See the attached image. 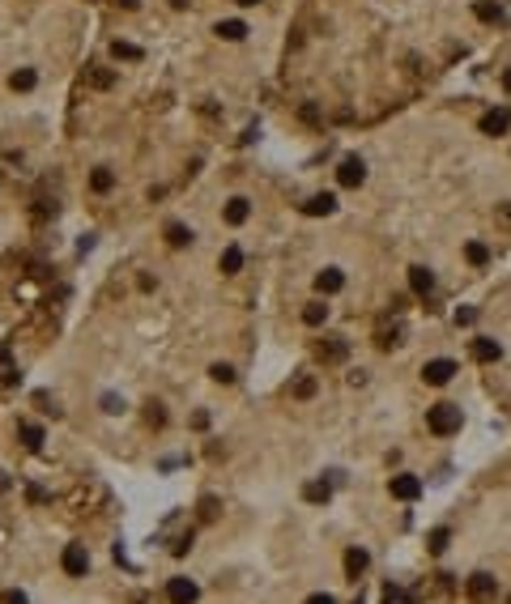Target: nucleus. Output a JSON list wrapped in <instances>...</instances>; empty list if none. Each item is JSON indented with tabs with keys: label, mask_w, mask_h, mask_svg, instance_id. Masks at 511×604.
Listing matches in <instances>:
<instances>
[{
	"label": "nucleus",
	"mask_w": 511,
	"mask_h": 604,
	"mask_svg": "<svg viewBox=\"0 0 511 604\" xmlns=\"http://www.w3.org/2000/svg\"><path fill=\"white\" fill-rule=\"evenodd\" d=\"M460 405H452V400H439V405H430V413H426V425H430V434H439V439H448V434H456L460 430Z\"/></svg>",
	"instance_id": "f257e3e1"
},
{
	"label": "nucleus",
	"mask_w": 511,
	"mask_h": 604,
	"mask_svg": "<svg viewBox=\"0 0 511 604\" xmlns=\"http://www.w3.org/2000/svg\"><path fill=\"white\" fill-rule=\"evenodd\" d=\"M201 600V587L192 583V578H183V574H175L166 583V604H197Z\"/></svg>",
	"instance_id": "f03ea898"
},
{
	"label": "nucleus",
	"mask_w": 511,
	"mask_h": 604,
	"mask_svg": "<svg viewBox=\"0 0 511 604\" xmlns=\"http://www.w3.org/2000/svg\"><path fill=\"white\" fill-rule=\"evenodd\" d=\"M60 566H64V574H72V578H86V570H90V553H86V545H64V558H60Z\"/></svg>",
	"instance_id": "7ed1b4c3"
},
{
	"label": "nucleus",
	"mask_w": 511,
	"mask_h": 604,
	"mask_svg": "<svg viewBox=\"0 0 511 604\" xmlns=\"http://www.w3.org/2000/svg\"><path fill=\"white\" fill-rule=\"evenodd\" d=\"M465 592H469V600L485 604V600H494V592H499V578H494V574H485V570H477V574H469Z\"/></svg>",
	"instance_id": "20e7f679"
},
{
	"label": "nucleus",
	"mask_w": 511,
	"mask_h": 604,
	"mask_svg": "<svg viewBox=\"0 0 511 604\" xmlns=\"http://www.w3.org/2000/svg\"><path fill=\"white\" fill-rule=\"evenodd\" d=\"M456 370H460V366H456L452 358H434V362H426V366H422V379H426V383H434V387H443V383H452V379H456Z\"/></svg>",
	"instance_id": "39448f33"
},
{
	"label": "nucleus",
	"mask_w": 511,
	"mask_h": 604,
	"mask_svg": "<svg viewBox=\"0 0 511 604\" xmlns=\"http://www.w3.org/2000/svg\"><path fill=\"white\" fill-rule=\"evenodd\" d=\"M388 490H392V498H397V502H418V498H422V481H418L413 472H397Z\"/></svg>",
	"instance_id": "423d86ee"
},
{
	"label": "nucleus",
	"mask_w": 511,
	"mask_h": 604,
	"mask_svg": "<svg viewBox=\"0 0 511 604\" xmlns=\"http://www.w3.org/2000/svg\"><path fill=\"white\" fill-rule=\"evenodd\" d=\"M362 179H367V162L362 158H345L337 166V183L341 188H362Z\"/></svg>",
	"instance_id": "0eeeda50"
},
{
	"label": "nucleus",
	"mask_w": 511,
	"mask_h": 604,
	"mask_svg": "<svg viewBox=\"0 0 511 604\" xmlns=\"http://www.w3.org/2000/svg\"><path fill=\"white\" fill-rule=\"evenodd\" d=\"M507 128H511V111H507V107H494V111L481 115V132H485V137H503Z\"/></svg>",
	"instance_id": "6e6552de"
},
{
	"label": "nucleus",
	"mask_w": 511,
	"mask_h": 604,
	"mask_svg": "<svg viewBox=\"0 0 511 604\" xmlns=\"http://www.w3.org/2000/svg\"><path fill=\"white\" fill-rule=\"evenodd\" d=\"M315 354H320V362L337 366V362H345V354H350V345L341 341V336H328V341H320V345H315Z\"/></svg>",
	"instance_id": "1a4fd4ad"
},
{
	"label": "nucleus",
	"mask_w": 511,
	"mask_h": 604,
	"mask_svg": "<svg viewBox=\"0 0 511 604\" xmlns=\"http://www.w3.org/2000/svg\"><path fill=\"white\" fill-rule=\"evenodd\" d=\"M409 290L418 294V298L434 294V272H430V268H422V264H413V268H409Z\"/></svg>",
	"instance_id": "9d476101"
},
{
	"label": "nucleus",
	"mask_w": 511,
	"mask_h": 604,
	"mask_svg": "<svg viewBox=\"0 0 511 604\" xmlns=\"http://www.w3.org/2000/svg\"><path fill=\"white\" fill-rule=\"evenodd\" d=\"M367 566H371V553L367 549H345V578H362L367 574Z\"/></svg>",
	"instance_id": "9b49d317"
},
{
	"label": "nucleus",
	"mask_w": 511,
	"mask_h": 604,
	"mask_svg": "<svg viewBox=\"0 0 511 604\" xmlns=\"http://www.w3.org/2000/svg\"><path fill=\"white\" fill-rule=\"evenodd\" d=\"M469 354H473L477 362H499V358H503V345L490 341V336H473V349H469Z\"/></svg>",
	"instance_id": "f8f14e48"
},
{
	"label": "nucleus",
	"mask_w": 511,
	"mask_h": 604,
	"mask_svg": "<svg viewBox=\"0 0 511 604\" xmlns=\"http://www.w3.org/2000/svg\"><path fill=\"white\" fill-rule=\"evenodd\" d=\"M222 217L230 221V225H243L252 217V200L248 196H234V200H226V209H222Z\"/></svg>",
	"instance_id": "ddd939ff"
},
{
	"label": "nucleus",
	"mask_w": 511,
	"mask_h": 604,
	"mask_svg": "<svg viewBox=\"0 0 511 604\" xmlns=\"http://www.w3.org/2000/svg\"><path fill=\"white\" fill-rule=\"evenodd\" d=\"M303 213L307 217H328V213H337V196H328V192L324 196H311L307 205H303Z\"/></svg>",
	"instance_id": "4468645a"
},
{
	"label": "nucleus",
	"mask_w": 511,
	"mask_h": 604,
	"mask_svg": "<svg viewBox=\"0 0 511 604\" xmlns=\"http://www.w3.org/2000/svg\"><path fill=\"white\" fill-rule=\"evenodd\" d=\"M341 285H345V272H341V268H324L320 276H315V290H320V294H337Z\"/></svg>",
	"instance_id": "2eb2a0df"
},
{
	"label": "nucleus",
	"mask_w": 511,
	"mask_h": 604,
	"mask_svg": "<svg viewBox=\"0 0 511 604\" xmlns=\"http://www.w3.org/2000/svg\"><path fill=\"white\" fill-rule=\"evenodd\" d=\"M34 81H39V72H34V68H17L13 77H9V90H17V94H30V90H34Z\"/></svg>",
	"instance_id": "dca6fc26"
},
{
	"label": "nucleus",
	"mask_w": 511,
	"mask_h": 604,
	"mask_svg": "<svg viewBox=\"0 0 511 604\" xmlns=\"http://www.w3.org/2000/svg\"><path fill=\"white\" fill-rule=\"evenodd\" d=\"M90 188H94V192H111V188H115V170H111V166H94V170H90Z\"/></svg>",
	"instance_id": "f3484780"
},
{
	"label": "nucleus",
	"mask_w": 511,
	"mask_h": 604,
	"mask_svg": "<svg viewBox=\"0 0 511 604\" xmlns=\"http://www.w3.org/2000/svg\"><path fill=\"white\" fill-rule=\"evenodd\" d=\"M324 319H328V302H307L303 307V323H311V328H320Z\"/></svg>",
	"instance_id": "a211bd4d"
},
{
	"label": "nucleus",
	"mask_w": 511,
	"mask_h": 604,
	"mask_svg": "<svg viewBox=\"0 0 511 604\" xmlns=\"http://www.w3.org/2000/svg\"><path fill=\"white\" fill-rule=\"evenodd\" d=\"M217 39H230V43H239V39H248V26L243 21H217Z\"/></svg>",
	"instance_id": "6ab92c4d"
},
{
	"label": "nucleus",
	"mask_w": 511,
	"mask_h": 604,
	"mask_svg": "<svg viewBox=\"0 0 511 604\" xmlns=\"http://www.w3.org/2000/svg\"><path fill=\"white\" fill-rule=\"evenodd\" d=\"M166 243H170V247H188V243H192V230H188L183 221H170V225H166Z\"/></svg>",
	"instance_id": "aec40b11"
},
{
	"label": "nucleus",
	"mask_w": 511,
	"mask_h": 604,
	"mask_svg": "<svg viewBox=\"0 0 511 604\" xmlns=\"http://www.w3.org/2000/svg\"><path fill=\"white\" fill-rule=\"evenodd\" d=\"M17 434H21V443H26L30 451H39V447H43V430H39L34 421H21V425H17Z\"/></svg>",
	"instance_id": "412c9836"
},
{
	"label": "nucleus",
	"mask_w": 511,
	"mask_h": 604,
	"mask_svg": "<svg viewBox=\"0 0 511 604\" xmlns=\"http://www.w3.org/2000/svg\"><path fill=\"white\" fill-rule=\"evenodd\" d=\"M239 268H243V247H234V243H230V247L222 251V272L230 276V272H239Z\"/></svg>",
	"instance_id": "4be33fe9"
},
{
	"label": "nucleus",
	"mask_w": 511,
	"mask_h": 604,
	"mask_svg": "<svg viewBox=\"0 0 511 604\" xmlns=\"http://www.w3.org/2000/svg\"><path fill=\"white\" fill-rule=\"evenodd\" d=\"M111 56H115V60H141V47H137V43H124V39H115V43H111Z\"/></svg>",
	"instance_id": "5701e85b"
},
{
	"label": "nucleus",
	"mask_w": 511,
	"mask_h": 604,
	"mask_svg": "<svg viewBox=\"0 0 511 604\" xmlns=\"http://www.w3.org/2000/svg\"><path fill=\"white\" fill-rule=\"evenodd\" d=\"M303 498H307V502H328V498H332V485H328V481H311V485L303 490Z\"/></svg>",
	"instance_id": "b1692460"
},
{
	"label": "nucleus",
	"mask_w": 511,
	"mask_h": 604,
	"mask_svg": "<svg viewBox=\"0 0 511 604\" xmlns=\"http://www.w3.org/2000/svg\"><path fill=\"white\" fill-rule=\"evenodd\" d=\"M473 13H477L481 21H503V9L494 5V0H477V5H473Z\"/></svg>",
	"instance_id": "393cba45"
},
{
	"label": "nucleus",
	"mask_w": 511,
	"mask_h": 604,
	"mask_svg": "<svg viewBox=\"0 0 511 604\" xmlns=\"http://www.w3.org/2000/svg\"><path fill=\"white\" fill-rule=\"evenodd\" d=\"M465 256H469V264L481 268V264H490V247H485V243H469V247H465Z\"/></svg>",
	"instance_id": "a878e982"
},
{
	"label": "nucleus",
	"mask_w": 511,
	"mask_h": 604,
	"mask_svg": "<svg viewBox=\"0 0 511 604\" xmlns=\"http://www.w3.org/2000/svg\"><path fill=\"white\" fill-rule=\"evenodd\" d=\"M290 392H294V400H311V396H315V379H311V374H299Z\"/></svg>",
	"instance_id": "bb28decb"
},
{
	"label": "nucleus",
	"mask_w": 511,
	"mask_h": 604,
	"mask_svg": "<svg viewBox=\"0 0 511 604\" xmlns=\"http://www.w3.org/2000/svg\"><path fill=\"white\" fill-rule=\"evenodd\" d=\"M448 541H452L448 527H434V532L426 536V549H430V553H443V549H448Z\"/></svg>",
	"instance_id": "cd10ccee"
},
{
	"label": "nucleus",
	"mask_w": 511,
	"mask_h": 604,
	"mask_svg": "<svg viewBox=\"0 0 511 604\" xmlns=\"http://www.w3.org/2000/svg\"><path fill=\"white\" fill-rule=\"evenodd\" d=\"M90 85H94V90H111V85H115V72H111V68H94V72H90Z\"/></svg>",
	"instance_id": "c85d7f7f"
},
{
	"label": "nucleus",
	"mask_w": 511,
	"mask_h": 604,
	"mask_svg": "<svg viewBox=\"0 0 511 604\" xmlns=\"http://www.w3.org/2000/svg\"><path fill=\"white\" fill-rule=\"evenodd\" d=\"M209 379H213V383H234V366H226V362L209 366Z\"/></svg>",
	"instance_id": "c756f323"
},
{
	"label": "nucleus",
	"mask_w": 511,
	"mask_h": 604,
	"mask_svg": "<svg viewBox=\"0 0 511 604\" xmlns=\"http://www.w3.org/2000/svg\"><path fill=\"white\" fill-rule=\"evenodd\" d=\"M34 405H39L43 413H52V417H60V405H56V400L47 396V392H34Z\"/></svg>",
	"instance_id": "7c9ffc66"
},
{
	"label": "nucleus",
	"mask_w": 511,
	"mask_h": 604,
	"mask_svg": "<svg viewBox=\"0 0 511 604\" xmlns=\"http://www.w3.org/2000/svg\"><path fill=\"white\" fill-rule=\"evenodd\" d=\"M145 417H150V425H162L166 421V409L162 405H150V409H145Z\"/></svg>",
	"instance_id": "2f4dec72"
},
{
	"label": "nucleus",
	"mask_w": 511,
	"mask_h": 604,
	"mask_svg": "<svg viewBox=\"0 0 511 604\" xmlns=\"http://www.w3.org/2000/svg\"><path fill=\"white\" fill-rule=\"evenodd\" d=\"M383 604H405V592L401 587H383Z\"/></svg>",
	"instance_id": "473e14b6"
},
{
	"label": "nucleus",
	"mask_w": 511,
	"mask_h": 604,
	"mask_svg": "<svg viewBox=\"0 0 511 604\" xmlns=\"http://www.w3.org/2000/svg\"><path fill=\"white\" fill-rule=\"evenodd\" d=\"M103 409L107 413H124V400H119V396H103Z\"/></svg>",
	"instance_id": "72a5a7b5"
},
{
	"label": "nucleus",
	"mask_w": 511,
	"mask_h": 604,
	"mask_svg": "<svg viewBox=\"0 0 511 604\" xmlns=\"http://www.w3.org/2000/svg\"><path fill=\"white\" fill-rule=\"evenodd\" d=\"M213 515H217V502H213V498H205V502H201V519H205V523H209V519H213Z\"/></svg>",
	"instance_id": "f704fd0d"
},
{
	"label": "nucleus",
	"mask_w": 511,
	"mask_h": 604,
	"mask_svg": "<svg viewBox=\"0 0 511 604\" xmlns=\"http://www.w3.org/2000/svg\"><path fill=\"white\" fill-rule=\"evenodd\" d=\"M477 319V311L473 307H465V311H456V323H473Z\"/></svg>",
	"instance_id": "c9c22d12"
},
{
	"label": "nucleus",
	"mask_w": 511,
	"mask_h": 604,
	"mask_svg": "<svg viewBox=\"0 0 511 604\" xmlns=\"http://www.w3.org/2000/svg\"><path fill=\"white\" fill-rule=\"evenodd\" d=\"M307 604H337L328 592H315V596H307Z\"/></svg>",
	"instance_id": "e433bc0d"
},
{
	"label": "nucleus",
	"mask_w": 511,
	"mask_h": 604,
	"mask_svg": "<svg viewBox=\"0 0 511 604\" xmlns=\"http://www.w3.org/2000/svg\"><path fill=\"white\" fill-rule=\"evenodd\" d=\"M5 604H30V600L21 596V592H9V596H5Z\"/></svg>",
	"instance_id": "4c0bfd02"
},
{
	"label": "nucleus",
	"mask_w": 511,
	"mask_h": 604,
	"mask_svg": "<svg viewBox=\"0 0 511 604\" xmlns=\"http://www.w3.org/2000/svg\"><path fill=\"white\" fill-rule=\"evenodd\" d=\"M0 366H9V349L5 345H0Z\"/></svg>",
	"instance_id": "58836bf2"
},
{
	"label": "nucleus",
	"mask_w": 511,
	"mask_h": 604,
	"mask_svg": "<svg viewBox=\"0 0 511 604\" xmlns=\"http://www.w3.org/2000/svg\"><path fill=\"white\" fill-rule=\"evenodd\" d=\"M5 490H9V476H5V472H0V494H5Z\"/></svg>",
	"instance_id": "ea45409f"
},
{
	"label": "nucleus",
	"mask_w": 511,
	"mask_h": 604,
	"mask_svg": "<svg viewBox=\"0 0 511 604\" xmlns=\"http://www.w3.org/2000/svg\"><path fill=\"white\" fill-rule=\"evenodd\" d=\"M170 9H188V0H170Z\"/></svg>",
	"instance_id": "a19ab883"
},
{
	"label": "nucleus",
	"mask_w": 511,
	"mask_h": 604,
	"mask_svg": "<svg viewBox=\"0 0 511 604\" xmlns=\"http://www.w3.org/2000/svg\"><path fill=\"white\" fill-rule=\"evenodd\" d=\"M119 5H124V9H137V5H141V0H119Z\"/></svg>",
	"instance_id": "79ce46f5"
},
{
	"label": "nucleus",
	"mask_w": 511,
	"mask_h": 604,
	"mask_svg": "<svg viewBox=\"0 0 511 604\" xmlns=\"http://www.w3.org/2000/svg\"><path fill=\"white\" fill-rule=\"evenodd\" d=\"M503 85H507V90H511V68H507V77H503Z\"/></svg>",
	"instance_id": "37998d69"
},
{
	"label": "nucleus",
	"mask_w": 511,
	"mask_h": 604,
	"mask_svg": "<svg viewBox=\"0 0 511 604\" xmlns=\"http://www.w3.org/2000/svg\"><path fill=\"white\" fill-rule=\"evenodd\" d=\"M239 5H260V0H239Z\"/></svg>",
	"instance_id": "c03bdc74"
}]
</instances>
